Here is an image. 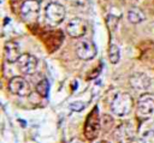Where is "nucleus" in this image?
Instances as JSON below:
<instances>
[{
	"label": "nucleus",
	"mask_w": 154,
	"mask_h": 143,
	"mask_svg": "<svg viewBox=\"0 0 154 143\" xmlns=\"http://www.w3.org/2000/svg\"><path fill=\"white\" fill-rule=\"evenodd\" d=\"M132 107H134V100L131 95L128 93H123V91L117 93L113 96L111 105H109L112 114H114L118 118L129 115L132 111Z\"/></svg>",
	"instance_id": "obj_1"
},
{
	"label": "nucleus",
	"mask_w": 154,
	"mask_h": 143,
	"mask_svg": "<svg viewBox=\"0 0 154 143\" xmlns=\"http://www.w3.org/2000/svg\"><path fill=\"white\" fill-rule=\"evenodd\" d=\"M101 130V118L99 115V109L97 107H94L90 113L88 114L84 124V136L87 139L93 141L95 139Z\"/></svg>",
	"instance_id": "obj_2"
},
{
	"label": "nucleus",
	"mask_w": 154,
	"mask_h": 143,
	"mask_svg": "<svg viewBox=\"0 0 154 143\" xmlns=\"http://www.w3.org/2000/svg\"><path fill=\"white\" fill-rule=\"evenodd\" d=\"M136 136V127L131 121L120 123L113 131V139L116 143H132Z\"/></svg>",
	"instance_id": "obj_3"
},
{
	"label": "nucleus",
	"mask_w": 154,
	"mask_h": 143,
	"mask_svg": "<svg viewBox=\"0 0 154 143\" xmlns=\"http://www.w3.org/2000/svg\"><path fill=\"white\" fill-rule=\"evenodd\" d=\"M136 114L140 120H147L154 114V97L152 94H142L136 105Z\"/></svg>",
	"instance_id": "obj_4"
},
{
	"label": "nucleus",
	"mask_w": 154,
	"mask_h": 143,
	"mask_svg": "<svg viewBox=\"0 0 154 143\" xmlns=\"http://www.w3.org/2000/svg\"><path fill=\"white\" fill-rule=\"evenodd\" d=\"M45 18L51 26L59 25L65 18V8L58 2H49L45 7Z\"/></svg>",
	"instance_id": "obj_5"
},
{
	"label": "nucleus",
	"mask_w": 154,
	"mask_h": 143,
	"mask_svg": "<svg viewBox=\"0 0 154 143\" xmlns=\"http://www.w3.org/2000/svg\"><path fill=\"white\" fill-rule=\"evenodd\" d=\"M8 90L17 96H29L31 94V87L29 82H26L23 77L14 76L8 82Z\"/></svg>",
	"instance_id": "obj_6"
},
{
	"label": "nucleus",
	"mask_w": 154,
	"mask_h": 143,
	"mask_svg": "<svg viewBox=\"0 0 154 143\" xmlns=\"http://www.w3.org/2000/svg\"><path fill=\"white\" fill-rule=\"evenodd\" d=\"M40 12V2L36 0H24L20 6V17L28 23H32L37 19Z\"/></svg>",
	"instance_id": "obj_7"
},
{
	"label": "nucleus",
	"mask_w": 154,
	"mask_h": 143,
	"mask_svg": "<svg viewBox=\"0 0 154 143\" xmlns=\"http://www.w3.org/2000/svg\"><path fill=\"white\" fill-rule=\"evenodd\" d=\"M96 46L90 40H83L78 42V44L76 46V54L81 60L89 61L96 56Z\"/></svg>",
	"instance_id": "obj_8"
},
{
	"label": "nucleus",
	"mask_w": 154,
	"mask_h": 143,
	"mask_svg": "<svg viewBox=\"0 0 154 143\" xmlns=\"http://www.w3.org/2000/svg\"><path fill=\"white\" fill-rule=\"evenodd\" d=\"M66 32L72 38H79V37L84 36L85 32H87V23H85V20L79 18V17L71 18L67 22Z\"/></svg>",
	"instance_id": "obj_9"
},
{
	"label": "nucleus",
	"mask_w": 154,
	"mask_h": 143,
	"mask_svg": "<svg viewBox=\"0 0 154 143\" xmlns=\"http://www.w3.org/2000/svg\"><path fill=\"white\" fill-rule=\"evenodd\" d=\"M18 70L23 75H34L37 70V59L32 54H22L19 60L17 61Z\"/></svg>",
	"instance_id": "obj_10"
},
{
	"label": "nucleus",
	"mask_w": 154,
	"mask_h": 143,
	"mask_svg": "<svg viewBox=\"0 0 154 143\" xmlns=\"http://www.w3.org/2000/svg\"><path fill=\"white\" fill-rule=\"evenodd\" d=\"M129 83H130V85H131L135 90H138V91H147V90L150 88L152 81H150V78H149L148 75H146V73H143V72H136V73H134V75L130 76Z\"/></svg>",
	"instance_id": "obj_11"
},
{
	"label": "nucleus",
	"mask_w": 154,
	"mask_h": 143,
	"mask_svg": "<svg viewBox=\"0 0 154 143\" xmlns=\"http://www.w3.org/2000/svg\"><path fill=\"white\" fill-rule=\"evenodd\" d=\"M20 48H19V44L14 41H7L5 43V47H4V56H5V60L10 64H13V62H17L20 58Z\"/></svg>",
	"instance_id": "obj_12"
},
{
	"label": "nucleus",
	"mask_w": 154,
	"mask_h": 143,
	"mask_svg": "<svg viewBox=\"0 0 154 143\" xmlns=\"http://www.w3.org/2000/svg\"><path fill=\"white\" fill-rule=\"evenodd\" d=\"M144 18H146L144 13L140 8H137V7H132V8H130L128 11V19L132 24H138L142 20H144Z\"/></svg>",
	"instance_id": "obj_13"
},
{
	"label": "nucleus",
	"mask_w": 154,
	"mask_h": 143,
	"mask_svg": "<svg viewBox=\"0 0 154 143\" xmlns=\"http://www.w3.org/2000/svg\"><path fill=\"white\" fill-rule=\"evenodd\" d=\"M108 59L112 64H117L120 59V50L119 47L114 43H111L108 47Z\"/></svg>",
	"instance_id": "obj_14"
},
{
	"label": "nucleus",
	"mask_w": 154,
	"mask_h": 143,
	"mask_svg": "<svg viewBox=\"0 0 154 143\" xmlns=\"http://www.w3.org/2000/svg\"><path fill=\"white\" fill-rule=\"evenodd\" d=\"M113 127V118L109 114H103L101 117V130L108 132Z\"/></svg>",
	"instance_id": "obj_15"
},
{
	"label": "nucleus",
	"mask_w": 154,
	"mask_h": 143,
	"mask_svg": "<svg viewBox=\"0 0 154 143\" xmlns=\"http://www.w3.org/2000/svg\"><path fill=\"white\" fill-rule=\"evenodd\" d=\"M36 90L38 93V95H41L42 97H46L47 94H48V90H49V83L47 79H42L41 82L37 83L36 85Z\"/></svg>",
	"instance_id": "obj_16"
},
{
	"label": "nucleus",
	"mask_w": 154,
	"mask_h": 143,
	"mask_svg": "<svg viewBox=\"0 0 154 143\" xmlns=\"http://www.w3.org/2000/svg\"><path fill=\"white\" fill-rule=\"evenodd\" d=\"M138 143H154V130H146L141 133Z\"/></svg>",
	"instance_id": "obj_17"
},
{
	"label": "nucleus",
	"mask_w": 154,
	"mask_h": 143,
	"mask_svg": "<svg viewBox=\"0 0 154 143\" xmlns=\"http://www.w3.org/2000/svg\"><path fill=\"white\" fill-rule=\"evenodd\" d=\"M70 108L72 109V111H82L83 108H84V105H83V102H72L71 105H70Z\"/></svg>",
	"instance_id": "obj_18"
},
{
	"label": "nucleus",
	"mask_w": 154,
	"mask_h": 143,
	"mask_svg": "<svg viewBox=\"0 0 154 143\" xmlns=\"http://www.w3.org/2000/svg\"><path fill=\"white\" fill-rule=\"evenodd\" d=\"M71 143H82V142H81L79 139H72V141H71Z\"/></svg>",
	"instance_id": "obj_19"
},
{
	"label": "nucleus",
	"mask_w": 154,
	"mask_h": 143,
	"mask_svg": "<svg viewBox=\"0 0 154 143\" xmlns=\"http://www.w3.org/2000/svg\"><path fill=\"white\" fill-rule=\"evenodd\" d=\"M97 143H109L108 141H105V139H101V141H99Z\"/></svg>",
	"instance_id": "obj_20"
},
{
	"label": "nucleus",
	"mask_w": 154,
	"mask_h": 143,
	"mask_svg": "<svg viewBox=\"0 0 154 143\" xmlns=\"http://www.w3.org/2000/svg\"><path fill=\"white\" fill-rule=\"evenodd\" d=\"M36 1H38V2H40V1H41V0H36Z\"/></svg>",
	"instance_id": "obj_21"
}]
</instances>
